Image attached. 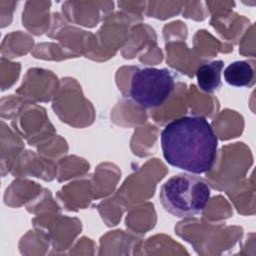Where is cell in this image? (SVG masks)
I'll list each match as a JSON object with an SVG mask.
<instances>
[{"label":"cell","mask_w":256,"mask_h":256,"mask_svg":"<svg viewBox=\"0 0 256 256\" xmlns=\"http://www.w3.org/2000/svg\"><path fill=\"white\" fill-rule=\"evenodd\" d=\"M175 75L168 68L136 67L129 84V97L138 106L154 108L162 105L173 91Z\"/></svg>","instance_id":"cell-3"},{"label":"cell","mask_w":256,"mask_h":256,"mask_svg":"<svg viewBox=\"0 0 256 256\" xmlns=\"http://www.w3.org/2000/svg\"><path fill=\"white\" fill-rule=\"evenodd\" d=\"M224 67L222 60H214L201 64L196 71L197 84L200 89L207 93L217 91L222 86L221 74Z\"/></svg>","instance_id":"cell-4"},{"label":"cell","mask_w":256,"mask_h":256,"mask_svg":"<svg viewBox=\"0 0 256 256\" xmlns=\"http://www.w3.org/2000/svg\"><path fill=\"white\" fill-rule=\"evenodd\" d=\"M161 148L168 164L191 174L208 172L216 159L218 139L202 116L172 120L161 132Z\"/></svg>","instance_id":"cell-1"},{"label":"cell","mask_w":256,"mask_h":256,"mask_svg":"<svg viewBox=\"0 0 256 256\" xmlns=\"http://www.w3.org/2000/svg\"><path fill=\"white\" fill-rule=\"evenodd\" d=\"M225 81L234 87H250L254 83V67L248 61L230 63L223 72Z\"/></svg>","instance_id":"cell-5"},{"label":"cell","mask_w":256,"mask_h":256,"mask_svg":"<svg viewBox=\"0 0 256 256\" xmlns=\"http://www.w3.org/2000/svg\"><path fill=\"white\" fill-rule=\"evenodd\" d=\"M210 194V186L204 178L180 173L164 182L159 198L165 211L185 218L200 213L207 205Z\"/></svg>","instance_id":"cell-2"}]
</instances>
